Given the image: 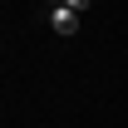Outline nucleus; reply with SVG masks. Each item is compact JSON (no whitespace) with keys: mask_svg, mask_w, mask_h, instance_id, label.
I'll return each mask as SVG.
<instances>
[{"mask_svg":"<svg viewBox=\"0 0 128 128\" xmlns=\"http://www.w3.org/2000/svg\"><path fill=\"white\" fill-rule=\"evenodd\" d=\"M49 25L59 34H74L79 30V10H69V5H49Z\"/></svg>","mask_w":128,"mask_h":128,"instance_id":"f257e3e1","label":"nucleus"},{"mask_svg":"<svg viewBox=\"0 0 128 128\" xmlns=\"http://www.w3.org/2000/svg\"><path fill=\"white\" fill-rule=\"evenodd\" d=\"M49 5H69V10H79V15L89 10V0H49Z\"/></svg>","mask_w":128,"mask_h":128,"instance_id":"f03ea898","label":"nucleus"}]
</instances>
